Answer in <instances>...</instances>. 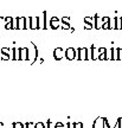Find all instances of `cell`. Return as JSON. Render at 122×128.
<instances>
[{"mask_svg": "<svg viewBox=\"0 0 122 128\" xmlns=\"http://www.w3.org/2000/svg\"><path fill=\"white\" fill-rule=\"evenodd\" d=\"M77 52H78V56H76L77 60H88V49L86 48H80Z\"/></svg>", "mask_w": 122, "mask_h": 128, "instance_id": "obj_1", "label": "cell"}, {"mask_svg": "<svg viewBox=\"0 0 122 128\" xmlns=\"http://www.w3.org/2000/svg\"><path fill=\"white\" fill-rule=\"evenodd\" d=\"M76 54H77V51L74 48H68L65 50V52H64V56L66 57L68 60H76Z\"/></svg>", "mask_w": 122, "mask_h": 128, "instance_id": "obj_2", "label": "cell"}, {"mask_svg": "<svg viewBox=\"0 0 122 128\" xmlns=\"http://www.w3.org/2000/svg\"><path fill=\"white\" fill-rule=\"evenodd\" d=\"M18 54H19V57L18 60H28V56H27V54H28V50H27L26 48H19L18 49Z\"/></svg>", "mask_w": 122, "mask_h": 128, "instance_id": "obj_3", "label": "cell"}, {"mask_svg": "<svg viewBox=\"0 0 122 128\" xmlns=\"http://www.w3.org/2000/svg\"><path fill=\"white\" fill-rule=\"evenodd\" d=\"M30 24H28V26L27 28H32V30H36V28H39V22H38V17H30V18L27 19Z\"/></svg>", "mask_w": 122, "mask_h": 128, "instance_id": "obj_4", "label": "cell"}, {"mask_svg": "<svg viewBox=\"0 0 122 128\" xmlns=\"http://www.w3.org/2000/svg\"><path fill=\"white\" fill-rule=\"evenodd\" d=\"M64 57V50L62 48H56L54 51V58L56 60H60Z\"/></svg>", "mask_w": 122, "mask_h": 128, "instance_id": "obj_5", "label": "cell"}, {"mask_svg": "<svg viewBox=\"0 0 122 128\" xmlns=\"http://www.w3.org/2000/svg\"><path fill=\"white\" fill-rule=\"evenodd\" d=\"M97 50H98V57H97V60H108V57H107V49L106 48H98Z\"/></svg>", "mask_w": 122, "mask_h": 128, "instance_id": "obj_6", "label": "cell"}, {"mask_svg": "<svg viewBox=\"0 0 122 128\" xmlns=\"http://www.w3.org/2000/svg\"><path fill=\"white\" fill-rule=\"evenodd\" d=\"M50 28L52 30H57L59 28V18L58 17H52L50 20Z\"/></svg>", "mask_w": 122, "mask_h": 128, "instance_id": "obj_7", "label": "cell"}, {"mask_svg": "<svg viewBox=\"0 0 122 128\" xmlns=\"http://www.w3.org/2000/svg\"><path fill=\"white\" fill-rule=\"evenodd\" d=\"M17 25H18V28H25L26 30V18L24 17H18L17 18Z\"/></svg>", "mask_w": 122, "mask_h": 128, "instance_id": "obj_8", "label": "cell"}, {"mask_svg": "<svg viewBox=\"0 0 122 128\" xmlns=\"http://www.w3.org/2000/svg\"><path fill=\"white\" fill-rule=\"evenodd\" d=\"M92 128H104L103 118H97V119L92 122Z\"/></svg>", "mask_w": 122, "mask_h": 128, "instance_id": "obj_9", "label": "cell"}, {"mask_svg": "<svg viewBox=\"0 0 122 128\" xmlns=\"http://www.w3.org/2000/svg\"><path fill=\"white\" fill-rule=\"evenodd\" d=\"M1 60H10V49L8 48H2L1 49Z\"/></svg>", "mask_w": 122, "mask_h": 128, "instance_id": "obj_10", "label": "cell"}, {"mask_svg": "<svg viewBox=\"0 0 122 128\" xmlns=\"http://www.w3.org/2000/svg\"><path fill=\"white\" fill-rule=\"evenodd\" d=\"M101 26H102V19L96 14L95 17H94V28H95L96 30H100Z\"/></svg>", "mask_w": 122, "mask_h": 128, "instance_id": "obj_11", "label": "cell"}, {"mask_svg": "<svg viewBox=\"0 0 122 128\" xmlns=\"http://www.w3.org/2000/svg\"><path fill=\"white\" fill-rule=\"evenodd\" d=\"M115 30H122L121 17H115Z\"/></svg>", "mask_w": 122, "mask_h": 128, "instance_id": "obj_12", "label": "cell"}, {"mask_svg": "<svg viewBox=\"0 0 122 128\" xmlns=\"http://www.w3.org/2000/svg\"><path fill=\"white\" fill-rule=\"evenodd\" d=\"M84 23L89 24V25H94V18H91V17H86V18H84Z\"/></svg>", "mask_w": 122, "mask_h": 128, "instance_id": "obj_13", "label": "cell"}, {"mask_svg": "<svg viewBox=\"0 0 122 128\" xmlns=\"http://www.w3.org/2000/svg\"><path fill=\"white\" fill-rule=\"evenodd\" d=\"M13 128H25V124L22 122H13Z\"/></svg>", "mask_w": 122, "mask_h": 128, "instance_id": "obj_14", "label": "cell"}, {"mask_svg": "<svg viewBox=\"0 0 122 128\" xmlns=\"http://www.w3.org/2000/svg\"><path fill=\"white\" fill-rule=\"evenodd\" d=\"M33 126H34V128H45V124H44V122H42V121L34 124Z\"/></svg>", "mask_w": 122, "mask_h": 128, "instance_id": "obj_15", "label": "cell"}, {"mask_svg": "<svg viewBox=\"0 0 122 128\" xmlns=\"http://www.w3.org/2000/svg\"><path fill=\"white\" fill-rule=\"evenodd\" d=\"M103 124H104V128H113L110 124H109L108 119H106V118H103Z\"/></svg>", "mask_w": 122, "mask_h": 128, "instance_id": "obj_16", "label": "cell"}, {"mask_svg": "<svg viewBox=\"0 0 122 128\" xmlns=\"http://www.w3.org/2000/svg\"><path fill=\"white\" fill-rule=\"evenodd\" d=\"M59 26L63 28V30H70V28H71L70 24H64V23H62V25H59Z\"/></svg>", "mask_w": 122, "mask_h": 128, "instance_id": "obj_17", "label": "cell"}, {"mask_svg": "<svg viewBox=\"0 0 122 128\" xmlns=\"http://www.w3.org/2000/svg\"><path fill=\"white\" fill-rule=\"evenodd\" d=\"M118 60H122V48L118 49Z\"/></svg>", "mask_w": 122, "mask_h": 128, "instance_id": "obj_18", "label": "cell"}, {"mask_svg": "<svg viewBox=\"0 0 122 128\" xmlns=\"http://www.w3.org/2000/svg\"><path fill=\"white\" fill-rule=\"evenodd\" d=\"M74 128H83V124H82L81 121H78V122H74Z\"/></svg>", "mask_w": 122, "mask_h": 128, "instance_id": "obj_19", "label": "cell"}, {"mask_svg": "<svg viewBox=\"0 0 122 128\" xmlns=\"http://www.w3.org/2000/svg\"><path fill=\"white\" fill-rule=\"evenodd\" d=\"M109 18H110V17H109ZM101 28H103V30H109V28H110V25H109V20L107 22V23H104L103 25L101 26Z\"/></svg>", "mask_w": 122, "mask_h": 128, "instance_id": "obj_20", "label": "cell"}, {"mask_svg": "<svg viewBox=\"0 0 122 128\" xmlns=\"http://www.w3.org/2000/svg\"><path fill=\"white\" fill-rule=\"evenodd\" d=\"M54 128H64V124L60 122V121H58V122L54 124Z\"/></svg>", "mask_w": 122, "mask_h": 128, "instance_id": "obj_21", "label": "cell"}, {"mask_svg": "<svg viewBox=\"0 0 122 128\" xmlns=\"http://www.w3.org/2000/svg\"><path fill=\"white\" fill-rule=\"evenodd\" d=\"M60 20H62V23H64V24H70V18H69V17H63Z\"/></svg>", "mask_w": 122, "mask_h": 128, "instance_id": "obj_22", "label": "cell"}, {"mask_svg": "<svg viewBox=\"0 0 122 128\" xmlns=\"http://www.w3.org/2000/svg\"><path fill=\"white\" fill-rule=\"evenodd\" d=\"M5 28H6V30H11V28H12V20H11L10 23L5 24Z\"/></svg>", "mask_w": 122, "mask_h": 128, "instance_id": "obj_23", "label": "cell"}, {"mask_svg": "<svg viewBox=\"0 0 122 128\" xmlns=\"http://www.w3.org/2000/svg\"><path fill=\"white\" fill-rule=\"evenodd\" d=\"M13 54H14V56L12 57V60H18V56H17V49H16V48H13Z\"/></svg>", "mask_w": 122, "mask_h": 128, "instance_id": "obj_24", "label": "cell"}, {"mask_svg": "<svg viewBox=\"0 0 122 128\" xmlns=\"http://www.w3.org/2000/svg\"><path fill=\"white\" fill-rule=\"evenodd\" d=\"M46 128H52V121H51V120H48V121H46Z\"/></svg>", "mask_w": 122, "mask_h": 128, "instance_id": "obj_25", "label": "cell"}, {"mask_svg": "<svg viewBox=\"0 0 122 128\" xmlns=\"http://www.w3.org/2000/svg\"><path fill=\"white\" fill-rule=\"evenodd\" d=\"M86 24V25H84V28H86V30H91V28H92V25H89V24H86V23H84Z\"/></svg>", "mask_w": 122, "mask_h": 128, "instance_id": "obj_26", "label": "cell"}, {"mask_svg": "<svg viewBox=\"0 0 122 128\" xmlns=\"http://www.w3.org/2000/svg\"><path fill=\"white\" fill-rule=\"evenodd\" d=\"M66 126H68V128H74V122H71V121H70V122H68V124H66Z\"/></svg>", "mask_w": 122, "mask_h": 128, "instance_id": "obj_27", "label": "cell"}, {"mask_svg": "<svg viewBox=\"0 0 122 128\" xmlns=\"http://www.w3.org/2000/svg\"><path fill=\"white\" fill-rule=\"evenodd\" d=\"M118 128H122V118L118 119Z\"/></svg>", "mask_w": 122, "mask_h": 128, "instance_id": "obj_28", "label": "cell"}, {"mask_svg": "<svg viewBox=\"0 0 122 128\" xmlns=\"http://www.w3.org/2000/svg\"><path fill=\"white\" fill-rule=\"evenodd\" d=\"M0 128H4V124L2 122H0Z\"/></svg>", "mask_w": 122, "mask_h": 128, "instance_id": "obj_29", "label": "cell"}, {"mask_svg": "<svg viewBox=\"0 0 122 128\" xmlns=\"http://www.w3.org/2000/svg\"><path fill=\"white\" fill-rule=\"evenodd\" d=\"M121 24H122V17H121Z\"/></svg>", "mask_w": 122, "mask_h": 128, "instance_id": "obj_30", "label": "cell"}]
</instances>
